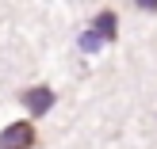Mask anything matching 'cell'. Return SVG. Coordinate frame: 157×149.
Segmentation results:
<instances>
[{
  "label": "cell",
  "mask_w": 157,
  "mask_h": 149,
  "mask_svg": "<svg viewBox=\"0 0 157 149\" xmlns=\"http://www.w3.org/2000/svg\"><path fill=\"white\" fill-rule=\"evenodd\" d=\"M92 31H96L104 42H111V38L119 35V19H115V12H100V15H96V23H92Z\"/></svg>",
  "instance_id": "3957f363"
},
{
  "label": "cell",
  "mask_w": 157,
  "mask_h": 149,
  "mask_svg": "<svg viewBox=\"0 0 157 149\" xmlns=\"http://www.w3.org/2000/svg\"><path fill=\"white\" fill-rule=\"evenodd\" d=\"M38 130L35 122H8V130H0V149H35Z\"/></svg>",
  "instance_id": "6da1fadb"
},
{
  "label": "cell",
  "mask_w": 157,
  "mask_h": 149,
  "mask_svg": "<svg viewBox=\"0 0 157 149\" xmlns=\"http://www.w3.org/2000/svg\"><path fill=\"white\" fill-rule=\"evenodd\" d=\"M138 8H146V12H157V0H138Z\"/></svg>",
  "instance_id": "277c9868"
},
{
  "label": "cell",
  "mask_w": 157,
  "mask_h": 149,
  "mask_svg": "<svg viewBox=\"0 0 157 149\" xmlns=\"http://www.w3.org/2000/svg\"><path fill=\"white\" fill-rule=\"evenodd\" d=\"M19 99L31 107V115H46V111L54 107V92H50V88H27Z\"/></svg>",
  "instance_id": "7a4b0ae2"
}]
</instances>
